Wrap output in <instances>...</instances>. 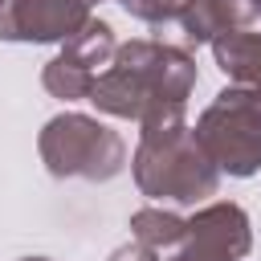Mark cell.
<instances>
[{
	"mask_svg": "<svg viewBox=\"0 0 261 261\" xmlns=\"http://www.w3.org/2000/svg\"><path fill=\"white\" fill-rule=\"evenodd\" d=\"M130 167H135V184L143 196L175 200V204H196V200L212 196L216 179H220V171L200 151V143L188 126L167 130V135H139V151H135Z\"/></svg>",
	"mask_w": 261,
	"mask_h": 261,
	"instance_id": "obj_1",
	"label": "cell"
},
{
	"mask_svg": "<svg viewBox=\"0 0 261 261\" xmlns=\"http://www.w3.org/2000/svg\"><path fill=\"white\" fill-rule=\"evenodd\" d=\"M192 135L216 171H228L237 179L253 175L261 167V98L241 86L220 90Z\"/></svg>",
	"mask_w": 261,
	"mask_h": 261,
	"instance_id": "obj_2",
	"label": "cell"
},
{
	"mask_svg": "<svg viewBox=\"0 0 261 261\" xmlns=\"http://www.w3.org/2000/svg\"><path fill=\"white\" fill-rule=\"evenodd\" d=\"M37 147H41V159H45L49 175H57V179H69V175L110 179L126 163L122 139L114 130H106L90 114H57V118H49Z\"/></svg>",
	"mask_w": 261,
	"mask_h": 261,
	"instance_id": "obj_3",
	"label": "cell"
},
{
	"mask_svg": "<svg viewBox=\"0 0 261 261\" xmlns=\"http://www.w3.org/2000/svg\"><path fill=\"white\" fill-rule=\"evenodd\" d=\"M114 61L126 65L143 82V90L151 94V106L155 102H184L196 86V61H192V53H184L175 45L130 41V45L114 49Z\"/></svg>",
	"mask_w": 261,
	"mask_h": 261,
	"instance_id": "obj_4",
	"label": "cell"
},
{
	"mask_svg": "<svg viewBox=\"0 0 261 261\" xmlns=\"http://www.w3.org/2000/svg\"><path fill=\"white\" fill-rule=\"evenodd\" d=\"M249 216L241 204H208L200 208L188 228H184V245L171 261H241L249 253Z\"/></svg>",
	"mask_w": 261,
	"mask_h": 261,
	"instance_id": "obj_5",
	"label": "cell"
},
{
	"mask_svg": "<svg viewBox=\"0 0 261 261\" xmlns=\"http://www.w3.org/2000/svg\"><path fill=\"white\" fill-rule=\"evenodd\" d=\"M86 20V0H0V41H69Z\"/></svg>",
	"mask_w": 261,
	"mask_h": 261,
	"instance_id": "obj_6",
	"label": "cell"
},
{
	"mask_svg": "<svg viewBox=\"0 0 261 261\" xmlns=\"http://www.w3.org/2000/svg\"><path fill=\"white\" fill-rule=\"evenodd\" d=\"M257 16H261V0H192L179 16V29L192 45H200L220 33H237Z\"/></svg>",
	"mask_w": 261,
	"mask_h": 261,
	"instance_id": "obj_7",
	"label": "cell"
},
{
	"mask_svg": "<svg viewBox=\"0 0 261 261\" xmlns=\"http://www.w3.org/2000/svg\"><path fill=\"white\" fill-rule=\"evenodd\" d=\"M212 53L232 86L261 98V37L257 33H245V29L220 33V37H212Z\"/></svg>",
	"mask_w": 261,
	"mask_h": 261,
	"instance_id": "obj_8",
	"label": "cell"
},
{
	"mask_svg": "<svg viewBox=\"0 0 261 261\" xmlns=\"http://www.w3.org/2000/svg\"><path fill=\"white\" fill-rule=\"evenodd\" d=\"M114 49H118V45H114V29H110L106 20H94V16H90V20H86L69 41H65L61 57H65V61H73V65H82L86 73H94V77H98V69L114 61Z\"/></svg>",
	"mask_w": 261,
	"mask_h": 261,
	"instance_id": "obj_9",
	"label": "cell"
},
{
	"mask_svg": "<svg viewBox=\"0 0 261 261\" xmlns=\"http://www.w3.org/2000/svg\"><path fill=\"white\" fill-rule=\"evenodd\" d=\"M184 228H188V220L175 216V212H163V208H139V212L130 216L135 241H143V245H151V249L179 245V241H184Z\"/></svg>",
	"mask_w": 261,
	"mask_h": 261,
	"instance_id": "obj_10",
	"label": "cell"
},
{
	"mask_svg": "<svg viewBox=\"0 0 261 261\" xmlns=\"http://www.w3.org/2000/svg\"><path fill=\"white\" fill-rule=\"evenodd\" d=\"M41 82H45V90H49L53 98H65V102H73V98H90V90H94V73H86L82 65L65 61L61 53L45 65Z\"/></svg>",
	"mask_w": 261,
	"mask_h": 261,
	"instance_id": "obj_11",
	"label": "cell"
},
{
	"mask_svg": "<svg viewBox=\"0 0 261 261\" xmlns=\"http://www.w3.org/2000/svg\"><path fill=\"white\" fill-rule=\"evenodd\" d=\"M155 253H159V249H151V245H143V241H130V245L114 249V253H110V261H159Z\"/></svg>",
	"mask_w": 261,
	"mask_h": 261,
	"instance_id": "obj_12",
	"label": "cell"
},
{
	"mask_svg": "<svg viewBox=\"0 0 261 261\" xmlns=\"http://www.w3.org/2000/svg\"><path fill=\"white\" fill-rule=\"evenodd\" d=\"M20 261H49V257H20Z\"/></svg>",
	"mask_w": 261,
	"mask_h": 261,
	"instance_id": "obj_13",
	"label": "cell"
},
{
	"mask_svg": "<svg viewBox=\"0 0 261 261\" xmlns=\"http://www.w3.org/2000/svg\"><path fill=\"white\" fill-rule=\"evenodd\" d=\"M86 4H94V0H86Z\"/></svg>",
	"mask_w": 261,
	"mask_h": 261,
	"instance_id": "obj_14",
	"label": "cell"
}]
</instances>
